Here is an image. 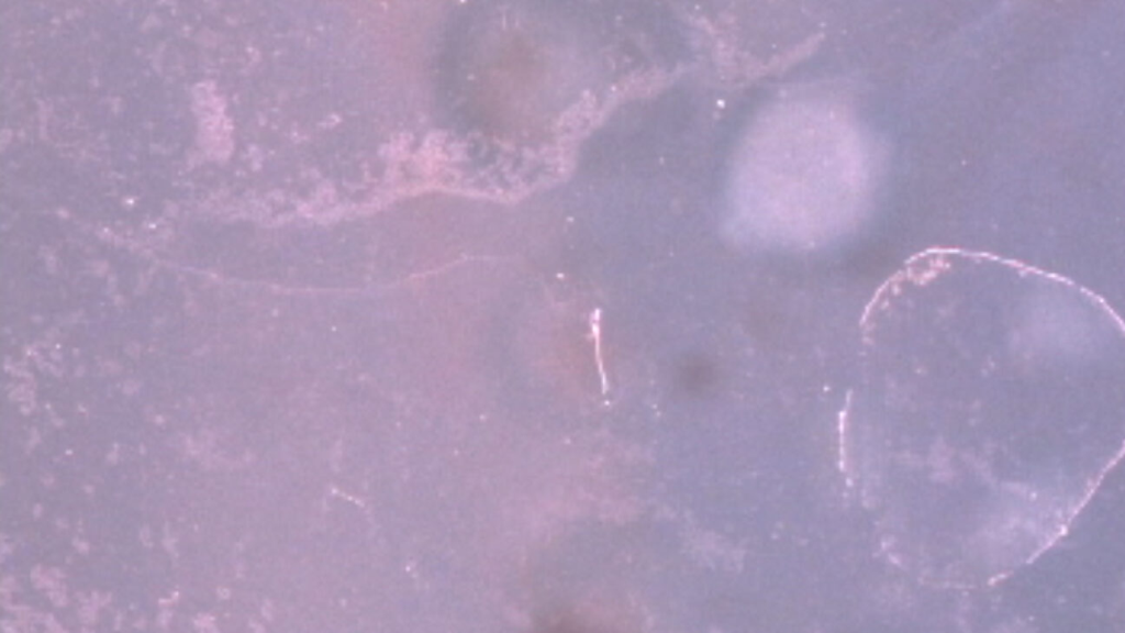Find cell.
<instances>
[{
  "mask_svg": "<svg viewBox=\"0 0 1125 633\" xmlns=\"http://www.w3.org/2000/svg\"><path fill=\"white\" fill-rule=\"evenodd\" d=\"M858 134L821 104L793 103L761 121L744 145L733 211L745 234L811 245L853 223L865 191Z\"/></svg>",
  "mask_w": 1125,
  "mask_h": 633,
  "instance_id": "cell-1",
  "label": "cell"
}]
</instances>
